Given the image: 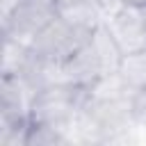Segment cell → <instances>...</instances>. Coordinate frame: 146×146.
<instances>
[{
    "instance_id": "cell-4",
    "label": "cell",
    "mask_w": 146,
    "mask_h": 146,
    "mask_svg": "<svg viewBox=\"0 0 146 146\" xmlns=\"http://www.w3.org/2000/svg\"><path fill=\"white\" fill-rule=\"evenodd\" d=\"M105 27L110 30L112 39L121 48L123 55L137 52L146 48V23H144V7L125 5L116 16H112Z\"/></svg>"
},
{
    "instance_id": "cell-5",
    "label": "cell",
    "mask_w": 146,
    "mask_h": 146,
    "mask_svg": "<svg viewBox=\"0 0 146 146\" xmlns=\"http://www.w3.org/2000/svg\"><path fill=\"white\" fill-rule=\"evenodd\" d=\"M62 71H64V80L68 84H75V87H82V89H89L96 80L107 75L105 62H103V57H100V52H98V48L91 39L73 57H68L62 64Z\"/></svg>"
},
{
    "instance_id": "cell-10",
    "label": "cell",
    "mask_w": 146,
    "mask_h": 146,
    "mask_svg": "<svg viewBox=\"0 0 146 146\" xmlns=\"http://www.w3.org/2000/svg\"><path fill=\"white\" fill-rule=\"evenodd\" d=\"M98 9H100V16H103V23H107L112 16H116L123 7H125V0H96Z\"/></svg>"
},
{
    "instance_id": "cell-11",
    "label": "cell",
    "mask_w": 146,
    "mask_h": 146,
    "mask_svg": "<svg viewBox=\"0 0 146 146\" xmlns=\"http://www.w3.org/2000/svg\"><path fill=\"white\" fill-rule=\"evenodd\" d=\"M21 0H0V18L5 21L14 9H16V5H18Z\"/></svg>"
},
{
    "instance_id": "cell-1",
    "label": "cell",
    "mask_w": 146,
    "mask_h": 146,
    "mask_svg": "<svg viewBox=\"0 0 146 146\" xmlns=\"http://www.w3.org/2000/svg\"><path fill=\"white\" fill-rule=\"evenodd\" d=\"M84 103H87V89L68 82L50 84L34 94L32 107H30V121L55 125L68 132V128L82 112Z\"/></svg>"
},
{
    "instance_id": "cell-2",
    "label": "cell",
    "mask_w": 146,
    "mask_h": 146,
    "mask_svg": "<svg viewBox=\"0 0 146 146\" xmlns=\"http://www.w3.org/2000/svg\"><path fill=\"white\" fill-rule=\"evenodd\" d=\"M96 27L71 21L66 16H57L52 23H48L30 43V50L34 57L46 62L64 64L68 57H73L94 34Z\"/></svg>"
},
{
    "instance_id": "cell-8",
    "label": "cell",
    "mask_w": 146,
    "mask_h": 146,
    "mask_svg": "<svg viewBox=\"0 0 146 146\" xmlns=\"http://www.w3.org/2000/svg\"><path fill=\"white\" fill-rule=\"evenodd\" d=\"M64 144H71V137L66 130L30 121L27 135H25V146H64Z\"/></svg>"
},
{
    "instance_id": "cell-7",
    "label": "cell",
    "mask_w": 146,
    "mask_h": 146,
    "mask_svg": "<svg viewBox=\"0 0 146 146\" xmlns=\"http://www.w3.org/2000/svg\"><path fill=\"white\" fill-rule=\"evenodd\" d=\"M119 73H121V78L125 80V84L132 91L146 89V48L123 55Z\"/></svg>"
},
{
    "instance_id": "cell-12",
    "label": "cell",
    "mask_w": 146,
    "mask_h": 146,
    "mask_svg": "<svg viewBox=\"0 0 146 146\" xmlns=\"http://www.w3.org/2000/svg\"><path fill=\"white\" fill-rule=\"evenodd\" d=\"M55 2H57L59 9H64V7H71V5H78V2H84V0H55Z\"/></svg>"
},
{
    "instance_id": "cell-9",
    "label": "cell",
    "mask_w": 146,
    "mask_h": 146,
    "mask_svg": "<svg viewBox=\"0 0 146 146\" xmlns=\"http://www.w3.org/2000/svg\"><path fill=\"white\" fill-rule=\"evenodd\" d=\"M132 116H135L137 125L146 128V89L135 91V96H132Z\"/></svg>"
},
{
    "instance_id": "cell-3",
    "label": "cell",
    "mask_w": 146,
    "mask_h": 146,
    "mask_svg": "<svg viewBox=\"0 0 146 146\" xmlns=\"http://www.w3.org/2000/svg\"><path fill=\"white\" fill-rule=\"evenodd\" d=\"M57 16L59 7L55 0H21L16 9L2 21V36H11L30 46L32 39Z\"/></svg>"
},
{
    "instance_id": "cell-14",
    "label": "cell",
    "mask_w": 146,
    "mask_h": 146,
    "mask_svg": "<svg viewBox=\"0 0 146 146\" xmlns=\"http://www.w3.org/2000/svg\"><path fill=\"white\" fill-rule=\"evenodd\" d=\"M144 23H146V7H144Z\"/></svg>"
},
{
    "instance_id": "cell-13",
    "label": "cell",
    "mask_w": 146,
    "mask_h": 146,
    "mask_svg": "<svg viewBox=\"0 0 146 146\" xmlns=\"http://www.w3.org/2000/svg\"><path fill=\"white\" fill-rule=\"evenodd\" d=\"M125 5H135V7H146V0H125Z\"/></svg>"
},
{
    "instance_id": "cell-6",
    "label": "cell",
    "mask_w": 146,
    "mask_h": 146,
    "mask_svg": "<svg viewBox=\"0 0 146 146\" xmlns=\"http://www.w3.org/2000/svg\"><path fill=\"white\" fill-rule=\"evenodd\" d=\"M32 50L27 43H21L11 36H2V57H0V75H16L23 73Z\"/></svg>"
}]
</instances>
